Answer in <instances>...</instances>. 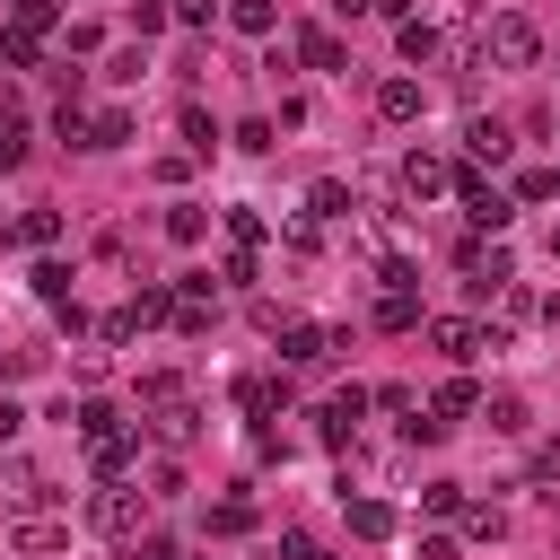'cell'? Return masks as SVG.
<instances>
[{
  "label": "cell",
  "mask_w": 560,
  "mask_h": 560,
  "mask_svg": "<svg viewBox=\"0 0 560 560\" xmlns=\"http://www.w3.org/2000/svg\"><path fill=\"white\" fill-rule=\"evenodd\" d=\"M166 236H175V245H201V236H210V210H201V201H175V210H166Z\"/></svg>",
  "instance_id": "obj_13"
},
{
  "label": "cell",
  "mask_w": 560,
  "mask_h": 560,
  "mask_svg": "<svg viewBox=\"0 0 560 560\" xmlns=\"http://www.w3.org/2000/svg\"><path fill=\"white\" fill-rule=\"evenodd\" d=\"M306 210H315V219H350V184H332V175H324V184L306 192Z\"/></svg>",
  "instance_id": "obj_19"
},
{
  "label": "cell",
  "mask_w": 560,
  "mask_h": 560,
  "mask_svg": "<svg viewBox=\"0 0 560 560\" xmlns=\"http://www.w3.org/2000/svg\"><path fill=\"white\" fill-rule=\"evenodd\" d=\"M184 140H192V158H210V149H219V122H210L201 105H184Z\"/></svg>",
  "instance_id": "obj_25"
},
{
  "label": "cell",
  "mask_w": 560,
  "mask_h": 560,
  "mask_svg": "<svg viewBox=\"0 0 560 560\" xmlns=\"http://www.w3.org/2000/svg\"><path fill=\"white\" fill-rule=\"evenodd\" d=\"M472 402H481V394H472V385H464V376H446V385H438V402H429V411H438V420H464V411H472Z\"/></svg>",
  "instance_id": "obj_21"
},
{
  "label": "cell",
  "mask_w": 560,
  "mask_h": 560,
  "mask_svg": "<svg viewBox=\"0 0 560 560\" xmlns=\"http://www.w3.org/2000/svg\"><path fill=\"white\" fill-rule=\"evenodd\" d=\"M122 140H131V114H122V105H105V114L88 122V149H122Z\"/></svg>",
  "instance_id": "obj_17"
},
{
  "label": "cell",
  "mask_w": 560,
  "mask_h": 560,
  "mask_svg": "<svg viewBox=\"0 0 560 560\" xmlns=\"http://www.w3.org/2000/svg\"><path fill=\"white\" fill-rule=\"evenodd\" d=\"M464 149L499 166V158H508V122H499V114H472V122H464Z\"/></svg>",
  "instance_id": "obj_10"
},
{
  "label": "cell",
  "mask_w": 560,
  "mask_h": 560,
  "mask_svg": "<svg viewBox=\"0 0 560 560\" xmlns=\"http://www.w3.org/2000/svg\"><path fill=\"white\" fill-rule=\"evenodd\" d=\"M18 236H26V245H61V210H26Z\"/></svg>",
  "instance_id": "obj_26"
},
{
  "label": "cell",
  "mask_w": 560,
  "mask_h": 560,
  "mask_svg": "<svg viewBox=\"0 0 560 560\" xmlns=\"http://www.w3.org/2000/svg\"><path fill=\"white\" fill-rule=\"evenodd\" d=\"M359 9H376V0H332V18H359Z\"/></svg>",
  "instance_id": "obj_36"
},
{
  "label": "cell",
  "mask_w": 560,
  "mask_h": 560,
  "mask_svg": "<svg viewBox=\"0 0 560 560\" xmlns=\"http://www.w3.org/2000/svg\"><path fill=\"white\" fill-rule=\"evenodd\" d=\"M438 52V26L429 18H402V61H429Z\"/></svg>",
  "instance_id": "obj_24"
},
{
  "label": "cell",
  "mask_w": 560,
  "mask_h": 560,
  "mask_svg": "<svg viewBox=\"0 0 560 560\" xmlns=\"http://www.w3.org/2000/svg\"><path fill=\"white\" fill-rule=\"evenodd\" d=\"M332 350H350V332H324V324H289V332H280V359H289V368H315V359H332Z\"/></svg>",
  "instance_id": "obj_3"
},
{
  "label": "cell",
  "mask_w": 560,
  "mask_h": 560,
  "mask_svg": "<svg viewBox=\"0 0 560 560\" xmlns=\"http://www.w3.org/2000/svg\"><path fill=\"white\" fill-rule=\"evenodd\" d=\"M464 534H472V542H499L508 516H499V508H464Z\"/></svg>",
  "instance_id": "obj_29"
},
{
  "label": "cell",
  "mask_w": 560,
  "mask_h": 560,
  "mask_svg": "<svg viewBox=\"0 0 560 560\" xmlns=\"http://www.w3.org/2000/svg\"><path fill=\"white\" fill-rule=\"evenodd\" d=\"M18 429H26V411H18V402H9V394H0V446H9V438H18Z\"/></svg>",
  "instance_id": "obj_35"
},
{
  "label": "cell",
  "mask_w": 560,
  "mask_h": 560,
  "mask_svg": "<svg viewBox=\"0 0 560 560\" xmlns=\"http://www.w3.org/2000/svg\"><path fill=\"white\" fill-rule=\"evenodd\" d=\"M420 508H429V516H464V481H429Z\"/></svg>",
  "instance_id": "obj_28"
},
{
  "label": "cell",
  "mask_w": 560,
  "mask_h": 560,
  "mask_svg": "<svg viewBox=\"0 0 560 560\" xmlns=\"http://www.w3.org/2000/svg\"><path fill=\"white\" fill-rule=\"evenodd\" d=\"M455 184H464V219H472V228H490V236H499V228L516 219V210H508V192H490L481 175H455Z\"/></svg>",
  "instance_id": "obj_6"
},
{
  "label": "cell",
  "mask_w": 560,
  "mask_h": 560,
  "mask_svg": "<svg viewBox=\"0 0 560 560\" xmlns=\"http://www.w3.org/2000/svg\"><path fill=\"white\" fill-rule=\"evenodd\" d=\"M88 525H96V534H114V542H131V534H140V490H122V481H114V490H96V499H88Z\"/></svg>",
  "instance_id": "obj_2"
},
{
  "label": "cell",
  "mask_w": 560,
  "mask_h": 560,
  "mask_svg": "<svg viewBox=\"0 0 560 560\" xmlns=\"http://www.w3.org/2000/svg\"><path fill=\"white\" fill-rule=\"evenodd\" d=\"M0 490H9V508H44V499H52V481H44L35 464H0Z\"/></svg>",
  "instance_id": "obj_9"
},
{
  "label": "cell",
  "mask_w": 560,
  "mask_h": 560,
  "mask_svg": "<svg viewBox=\"0 0 560 560\" xmlns=\"http://www.w3.org/2000/svg\"><path fill=\"white\" fill-rule=\"evenodd\" d=\"M61 542H70V525H44V516L18 525V551H61Z\"/></svg>",
  "instance_id": "obj_22"
},
{
  "label": "cell",
  "mask_w": 560,
  "mask_h": 560,
  "mask_svg": "<svg viewBox=\"0 0 560 560\" xmlns=\"http://www.w3.org/2000/svg\"><path fill=\"white\" fill-rule=\"evenodd\" d=\"M376 324H385V332H411V324H420V298H411V289H394V298L376 306Z\"/></svg>",
  "instance_id": "obj_20"
},
{
  "label": "cell",
  "mask_w": 560,
  "mask_h": 560,
  "mask_svg": "<svg viewBox=\"0 0 560 560\" xmlns=\"http://www.w3.org/2000/svg\"><path fill=\"white\" fill-rule=\"evenodd\" d=\"M0 166H26V122H18V114L0 122Z\"/></svg>",
  "instance_id": "obj_30"
},
{
  "label": "cell",
  "mask_w": 560,
  "mask_h": 560,
  "mask_svg": "<svg viewBox=\"0 0 560 560\" xmlns=\"http://www.w3.org/2000/svg\"><path fill=\"white\" fill-rule=\"evenodd\" d=\"M210 9H219V0H175V18H184V26H210Z\"/></svg>",
  "instance_id": "obj_34"
},
{
  "label": "cell",
  "mask_w": 560,
  "mask_h": 560,
  "mask_svg": "<svg viewBox=\"0 0 560 560\" xmlns=\"http://www.w3.org/2000/svg\"><path fill=\"white\" fill-rule=\"evenodd\" d=\"M490 429H499V438H525V429H534L525 394H499V402H490Z\"/></svg>",
  "instance_id": "obj_18"
},
{
  "label": "cell",
  "mask_w": 560,
  "mask_h": 560,
  "mask_svg": "<svg viewBox=\"0 0 560 560\" xmlns=\"http://www.w3.org/2000/svg\"><path fill=\"white\" fill-rule=\"evenodd\" d=\"M534 481H560V438H542V446H534Z\"/></svg>",
  "instance_id": "obj_33"
},
{
  "label": "cell",
  "mask_w": 560,
  "mask_h": 560,
  "mask_svg": "<svg viewBox=\"0 0 560 560\" xmlns=\"http://www.w3.org/2000/svg\"><path fill=\"white\" fill-rule=\"evenodd\" d=\"M149 560H184V551H175V542H149Z\"/></svg>",
  "instance_id": "obj_37"
},
{
  "label": "cell",
  "mask_w": 560,
  "mask_h": 560,
  "mask_svg": "<svg viewBox=\"0 0 560 560\" xmlns=\"http://www.w3.org/2000/svg\"><path fill=\"white\" fill-rule=\"evenodd\" d=\"M298 52H306V70H332V79H350V61H341V44H332L324 26H306V35H298Z\"/></svg>",
  "instance_id": "obj_12"
},
{
  "label": "cell",
  "mask_w": 560,
  "mask_h": 560,
  "mask_svg": "<svg viewBox=\"0 0 560 560\" xmlns=\"http://www.w3.org/2000/svg\"><path fill=\"white\" fill-rule=\"evenodd\" d=\"M228 26H236V35H271L280 9H271V0H228Z\"/></svg>",
  "instance_id": "obj_16"
},
{
  "label": "cell",
  "mask_w": 560,
  "mask_h": 560,
  "mask_svg": "<svg viewBox=\"0 0 560 560\" xmlns=\"http://www.w3.org/2000/svg\"><path fill=\"white\" fill-rule=\"evenodd\" d=\"M88 464H96L105 481H122V472L140 464V429H105V438H88Z\"/></svg>",
  "instance_id": "obj_4"
},
{
  "label": "cell",
  "mask_w": 560,
  "mask_h": 560,
  "mask_svg": "<svg viewBox=\"0 0 560 560\" xmlns=\"http://www.w3.org/2000/svg\"><path fill=\"white\" fill-rule=\"evenodd\" d=\"M420 105H429L420 79H385V88H376V114H385V122H420Z\"/></svg>",
  "instance_id": "obj_8"
},
{
  "label": "cell",
  "mask_w": 560,
  "mask_h": 560,
  "mask_svg": "<svg viewBox=\"0 0 560 560\" xmlns=\"http://www.w3.org/2000/svg\"><path fill=\"white\" fill-rule=\"evenodd\" d=\"M446 184H455V166H446L438 149H411V158H402V192H411V201H429V192H446Z\"/></svg>",
  "instance_id": "obj_5"
},
{
  "label": "cell",
  "mask_w": 560,
  "mask_h": 560,
  "mask_svg": "<svg viewBox=\"0 0 560 560\" xmlns=\"http://www.w3.org/2000/svg\"><path fill=\"white\" fill-rule=\"evenodd\" d=\"M368 402H376V394H368V385H341V394H332V402H324V446H341V438H350V429H359V411H368Z\"/></svg>",
  "instance_id": "obj_7"
},
{
  "label": "cell",
  "mask_w": 560,
  "mask_h": 560,
  "mask_svg": "<svg viewBox=\"0 0 560 560\" xmlns=\"http://www.w3.org/2000/svg\"><path fill=\"white\" fill-rule=\"evenodd\" d=\"M551 254H560V219H551Z\"/></svg>",
  "instance_id": "obj_38"
},
{
  "label": "cell",
  "mask_w": 560,
  "mask_h": 560,
  "mask_svg": "<svg viewBox=\"0 0 560 560\" xmlns=\"http://www.w3.org/2000/svg\"><path fill=\"white\" fill-rule=\"evenodd\" d=\"M481 52H490L499 70H525V61L542 52V35H534V18H490V35H481Z\"/></svg>",
  "instance_id": "obj_1"
},
{
  "label": "cell",
  "mask_w": 560,
  "mask_h": 560,
  "mask_svg": "<svg viewBox=\"0 0 560 560\" xmlns=\"http://www.w3.org/2000/svg\"><path fill=\"white\" fill-rule=\"evenodd\" d=\"M429 341H438L446 359H472V350H481V324H464V315H438V324H429Z\"/></svg>",
  "instance_id": "obj_11"
},
{
  "label": "cell",
  "mask_w": 560,
  "mask_h": 560,
  "mask_svg": "<svg viewBox=\"0 0 560 560\" xmlns=\"http://www.w3.org/2000/svg\"><path fill=\"white\" fill-rule=\"evenodd\" d=\"M341 499H350V490H341ZM350 525H359L368 542H385V534H394V508H385V499H350Z\"/></svg>",
  "instance_id": "obj_15"
},
{
  "label": "cell",
  "mask_w": 560,
  "mask_h": 560,
  "mask_svg": "<svg viewBox=\"0 0 560 560\" xmlns=\"http://www.w3.org/2000/svg\"><path fill=\"white\" fill-rule=\"evenodd\" d=\"M35 298H52V306H70V262H35Z\"/></svg>",
  "instance_id": "obj_27"
},
{
  "label": "cell",
  "mask_w": 560,
  "mask_h": 560,
  "mask_svg": "<svg viewBox=\"0 0 560 560\" xmlns=\"http://www.w3.org/2000/svg\"><path fill=\"white\" fill-rule=\"evenodd\" d=\"M516 201H560V166H525L516 175Z\"/></svg>",
  "instance_id": "obj_23"
},
{
  "label": "cell",
  "mask_w": 560,
  "mask_h": 560,
  "mask_svg": "<svg viewBox=\"0 0 560 560\" xmlns=\"http://www.w3.org/2000/svg\"><path fill=\"white\" fill-rule=\"evenodd\" d=\"M411 560H464V542H455V534H420V542H411Z\"/></svg>",
  "instance_id": "obj_31"
},
{
  "label": "cell",
  "mask_w": 560,
  "mask_h": 560,
  "mask_svg": "<svg viewBox=\"0 0 560 560\" xmlns=\"http://www.w3.org/2000/svg\"><path fill=\"white\" fill-rule=\"evenodd\" d=\"M280 394H289V385H271V376H236V402H245L254 420H271V411H280Z\"/></svg>",
  "instance_id": "obj_14"
},
{
  "label": "cell",
  "mask_w": 560,
  "mask_h": 560,
  "mask_svg": "<svg viewBox=\"0 0 560 560\" xmlns=\"http://www.w3.org/2000/svg\"><path fill=\"white\" fill-rule=\"evenodd\" d=\"M280 560H324V551H315V534H298V525H289V534H280Z\"/></svg>",
  "instance_id": "obj_32"
}]
</instances>
